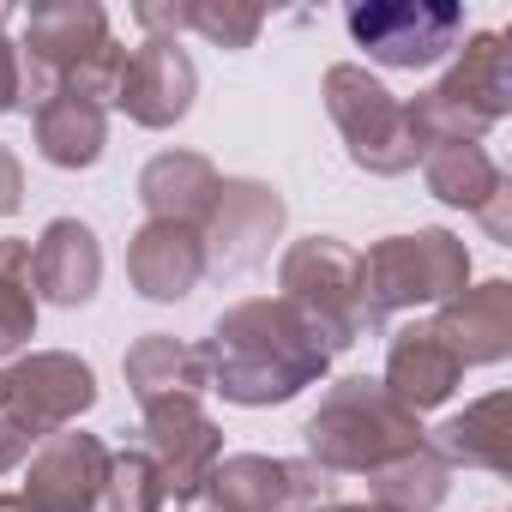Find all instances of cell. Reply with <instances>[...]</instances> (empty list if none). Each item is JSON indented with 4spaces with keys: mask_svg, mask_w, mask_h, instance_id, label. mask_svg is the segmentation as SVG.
Returning a JSON list of instances; mask_svg holds the SVG:
<instances>
[{
    "mask_svg": "<svg viewBox=\"0 0 512 512\" xmlns=\"http://www.w3.org/2000/svg\"><path fill=\"white\" fill-rule=\"evenodd\" d=\"M103 506H109V512H163V506H169L163 470H157V458H151L145 446H121V452H109Z\"/></svg>",
    "mask_w": 512,
    "mask_h": 512,
    "instance_id": "cell-25",
    "label": "cell"
},
{
    "mask_svg": "<svg viewBox=\"0 0 512 512\" xmlns=\"http://www.w3.org/2000/svg\"><path fill=\"white\" fill-rule=\"evenodd\" d=\"M121 374H127V392H133L139 404L211 392V386H205V356H199V344H181V338H169V332H145V338L121 356Z\"/></svg>",
    "mask_w": 512,
    "mask_h": 512,
    "instance_id": "cell-20",
    "label": "cell"
},
{
    "mask_svg": "<svg viewBox=\"0 0 512 512\" xmlns=\"http://www.w3.org/2000/svg\"><path fill=\"white\" fill-rule=\"evenodd\" d=\"M422 181L440 205L476 211V223L494 241H512V181L482 145H440L422 157Z\"/></svg>",
    "mask_w": 512,
    "mask_h": 512,
    "instance_id": "cell-14",
    "label": "cell"
},
{
    "mask_svg": "<svg viewBox=\"0 0 512 512\" xmlns=\"http://www.w3.org/2000/svg\"><path fill=\"white\" fill-rule=\"evenodd\" d=\"M127 278L145 302H187L205 284V241L187 223H139L127 241Z\"/></svg>",
    "mask_w": 512,
    "mask_h": 512,
    "instance_id": "cell-16",
    "label": "cell"
},
{
    "mask_svg": "<svg viewBox=\"0 0 512 512\" xmlns=\"http://www.w3.org/2000/svg\"><path fill=\"white\" fill-rule=\"evenodd\" d=\"M145 410V452L157 458L163 470V488L169 500H199L217 458H223V428L205 416L199 398H157V404H139Z\"/></svg>",
    "mask_w": 512,
    "mask_h": 512,
    "instance_id": "cell-12",
    "label": "cell"
},
{
    "mask_svg": "<svg viewBox=\"0 0 512 512\" xmlns=\"http://www.w3.org/2000/svg\"><path fill=\"white\" fill-rule=\"evenodd\" d=\"M187 31H199L217 49H253L266 31V13L253 0H187Z\"/></svg>",
    "mask_w": 512,
    "mask_h": 512,
    "instance_id": "cell-26",
    "label": "cell"
},
{
    "mask_svg": "<svg viewBox=\"0 0 512 512\" xmlns=\"http://www.w3.org/2000/svg\"><path fill=\"white\" fill-rule=\"evenodd\" d=\"M338 476H326L314 458H266V452H229L217 458L205 500L211 512H320L332 500Z\"/></svg>",
    "mask_w": 512,
    "mask_h": 512,
    "instance_id": "cell-9",
    "label": "cell"
},
{
    "mask_svg": "<svg viewBox=\"0 0 512 512\" xmlns=\"http://www.w3.org/2000/svg\"><path fill=\"white\" fill-rule=\"evenodd\" d=\"M103 482H109V446L85 428H61L37 440V452L25 458L19 506L25 512H97Z\"/></svg>",
    "mask_w": 512,
    "mask_h": 512,
    "instance_id": "cell-11",
    "label": "cell"
},
{
    "mask_svg": "<svg viewBox=\"0 0 512 512\" xmlns=\"http://www.w3.org/2000/svg\"><path fill=\"white\" fill-rule=\"evenodd\" d=\"M37 338V284H31V241H0V356H19Z\"/></svg>",
    "mask_w": 512,
    "mask_h": 512,
    "instance_id": "cell-24",
    "label": "cell"
},
{
    "mask_svg": "<svg viewBox=\"0 0 512 512\" xmlns=\"http://www.w3.org/2000/svg\"><path fill=\"white\" fill-rule=\"evenodd\" d=\"M31 133H37V151L43 163L55 169H91L109 145V109L73 97V91H55L37 115H31Z\"/></svg>",
    "mask_w": 512,
    "mask_h": 512,
    "instance_id": "cell-21",
    "label": "cell"
},
{
    "mask_svg": "<svg viewBox=\"0 0 512 512\" xmlns=\"http://www.w3.org/2000/svg\"><path fill=\"white\" fill-rule=\"evenodd\" d=\"M446 494H452V464L434 446H416L368 476V500L386 512H440Z\"/></svg>",
    "mask_w": 512,
    "mask_h": 512,
    "instance_id": "cell-23",
    "label": "cell"
},
{
    "mask_svg": "<svg viewBox=\"0 0 512 512\" xmlns=\"http://www.w3.org/2000/svg\"><path fill=\"white\" fill-rule=\"evenodd\" d=\"M506 434H512V428H506V392H488V398L464 404L458 416H446V422L428 434V446H434L446 464L500 476V470H506Z\"/></svg>",
    "mask_w": 512,
    "mask_h": 512,
    "instance_id": "cell-22",
    "label": "cell"
},
{
    "mask_svg": "<svg viewBox=\"0 0 512 512\" xmlns=\"http://www.w3.org/2000/svg\"><path fill=\"white\" fill-rule=\"evenodd\" d=\"M320 512H386V506H374V500H326Z\"/></svg>",
    "mask_w": 512,
    "mask_h": 512,
    "instance_id": "cell-30",
    "label": "cell"
},
{
    "mask_svg": "<svg viewBox=\"0 0 512 512\" xmlns=\"http://www.w3.org/2000/svg\"><path fill=\"white\" fill-rule=\"evenodd\" d=\"M217 187H223V175L199 151H157L139 169V205H145L151 223H187V229H199L211 217Z\"/></svg>",
    "mask_w": 512,
    "mask_h": 512,
    "instance_id": "cell-19",
    "label": "cell"
},
{
    "mask_svg": "<svg viewBox=\"0 0 512 512\" xmlns=\"http://www.w3.org/2000/svg\"><path fill=\"white\" fill-rule=\"evenodd\" d=\"M199 356H205V386L241 410L290 404L296 392L320 386L332 368V350L284 296H247L223 308Z\"/></svg>",
    "mask_w": 512,
    "mask_h": 512,
    "instance_id": "cell-1",
    "label": "cell"
},
{
    "mask_svg": "<svg viewBox=\"0 0 512 512\" xmlns=\"http://www.w3.org/2000/svg\"><path fill=\"white\" fill-rule=\"evenodd\" d=\"M434 332L458 350L464 368H488L512 356V284L488 278V284H464L452 302L434 308Z\"/></svg>",
    "mask_w": 512,
    "mask_h": 512,
    "instance_id": "cell-18",
    "label": "cell"
},
{
    "mask_svg": "<svg viewBox=\"0 0 512 512\" xmlns=\"http://www.w3.org/2000/svg\"><path fill=\"white\" fill-rule=\"evenodd\" d=\"M13 25V7H0V115L19 109V43L7 37Z\"/></svg>",
    "mask_w": 512,
    "mask_h": 512,
    "instance_id": "cell-27",
    "label": "cell"
},
{
    "mask_svg": "<svg viewBox=\"0 0 512 512\" xmlns=\"http://www.w3.org/2000/svg\"><path fill=\"white\" fill-rule=\"evenodd\" d=\"M0 410H7V368H0Z\"/></svg>",
    "mask_w": 512,
    "mask_h": 512,
    "instance_id": "cell-32",
    "label": "cell"
},
{
    "mask_svg": "<svg viewBox=\"0 0 512 512\" xmlns=\"http://www.w3.org/2000/svg\"><path fill=\"white\" fill-rule=\"evenodd\" d=\"M284 193L266 187V181H247V175H223L217 199H211V217L199 223V241H205V278H241L253 266H266L272 241L284 235Z\"/></svg>",
    "mask_w": 512,
    "mask_h": 512,
    "instance_id": "cell-8",
    "label": "cell"
},
{
    "mask_svg": "<svg viewBox=\"0 0 512 512\" xmlns=\"http://www.w3.org/2000/svg\"><path fill=\"white\" fill-rule=\"evenodd\" d=\"M91 404H97V374H91L85 356H73V350H31V356H19L7 368V410L0 416H13L37 440H49V434L73 428Z\"/></svg>",
    "mask_w": 512,
    "mask_h": 512,
    "instance_id": "cell-10",
    "label": "cell"
},
{
    "mask_svg": "<svg viewBox=\"0 0 512 512\" xmlns=\"http://www.w3.org/2000/svg\"><path fill=\"white\" fill-rule=\"evenodd\" d=\"M326 115L344 133V151H350L356 169H368V175H410L422 163V151L410 139V121H404V97H392L368 67L338 61L326 73Z\"/></svg>",
    "mask_w": 512,
    "mask_h": 512,
    "instance_id": "cell-6",
    "label": "cell"
},
{
    "mask_svg": "<svg viewBox=\"0 0 512 512\" xmlns=\"http://www.w3.org/2000/svg\"><path fill=\"white\" fill-rule=\"evenodd\" d=\"M0 512H25V506H19V494H0Z\"/></svg>",
    "mask_w": 512,
    "mask_h": 512,
    "instance_id": "cell-31",
    "label": "cell"
},
{
    "mask_svg": "<svg viewBox=\"0 0 512 512\" xmlns=\"http://www.w3.org/2000/svg\"><path fill=\"white\" fill-rule=\"evenodd\" d=\"M302 440H308V458H314L326 476H374V470H386L392 458L428 446V428H422V416H410L380 380L350 374V380L326 386V398H320L314 416L302 422Z\"/></svg>",
    "mask_w": 512,
    "mask_h": 512,
    "instance_id": "cell-2",
    "label": "cell"
},
{
    "mask_svg": "<svg viewBox=\"0 0 512 512\" xmlns=\"http://www.w3.org/2000/svg\"><path fill=\"white\" fill-rule=\"evenodd\" d=\"M25 205V169H19V157L0 145V217H13Z\"/></svg>",
    "mask_w": 512,
    "mask_h": 512,
    "instance_id": "cell-29",
    "label": "cell"
},
{
    "mask_svg": "<svg viewBox=\"0 0 512 512\" xmlns=\"http://www.w3.org/2000/svg\"><path fill=\"white\" fill-rule=\"evenodd\" d=\"M368 278V332L386 326L392 314L440 308L470 284V247L452 229H416V235H386L362 253Z\"/></svg>",
    "mask_w": 512,
    "mask_h": 512,
    "instance_id": "cell-5",
    "label": "cell"
},
{
    "mask_svg": "<svg viewBox=\"0 0 512 512\" xmlns=\"http://www.w3.org/2000/svg\"><path fill=\"white\" fill-rule=\"evenodd\" d=\"M31 284H37V302H55V308H85L103 284V241L91 223L79 217H55L43 223L37 247H31Z\"/></svg>",
    "mask_w": 512,
    "mask_h": 512,
    "instance_id": "cell-17",
    "label": "cell"
},
{
    "mask_svg": "<svg viewBox=\"0 0 512 512\" xmlns=\"http://www.w3.org/2000/svg\"><path fill=\"white\" fill-rule=\"evenodd\" d=\"M458 380H464V362H458V350L434 332V320H410V326H398V332H392L380 386H386L410 416H422V410L446 404V398L458 392Z\"/></svg>",
    "mask_w": 512,
    "mask_h": 512,
    "instance_id": "cell-15",
    "label": "cell"
},
{
    "mask_svg": "<svg viewBox=\"0 0 512 512\" xmlns=\"http://www.w3.org/2000/svg\"><path fill=\"white\" fill-rule=\"evenodd\" d=\"M278 290L320 332V344L332 356L368 338V278H362V253L350 241H338V235L290 241L278 260Z\"/></svg>",
    "mask_w": 512,
    "mask_h": 512,
    "instance_id": "cell-4",
    "label": "cell"
},
{
    "mask_svg": "<svg viewBox=\"0 0 512 512\" xmlns=\"http://www.w3.org/2000/svg\"><path fill=\"white\" fill-rule=\"evenodd\" d=\"M506 115H512V49H506L500 31L464 37L452 73L404 103L410 139H416L422 157L440 151V145H482L488 127L506 121Z\"/></svg>",
    "mask_w": 512,
    "mask_h": 512,
    "instance_id": "cell-3",
    "label": "cell"
},
{
    "mask_svg": "<svg viewBox=\"0 0 512 512\" xmlns=\"http://www.w3.org/2000/svg\"><path fill=\"white\" fill-rule=\"evenodd\" d=\"M344 25H350V43L368 49V61L392 73H422L458 49L464 7H452V0H356Z\"/></svg>",
    "mask_w": 512,
    "mask_h": 512,
    "instance_id": "cell-7",
    "label": "cell"
},
{
    "mask_svg": "<svg viewBox=\"0 0 512 512\" xmlns=\"http://www.w3.org/2000/svg\"><path fill=\"white\" fill-rule=\"evenodd\" d=\"M31 452H37V434H31L25 422H13V416H0V476L19 470Z\"/></svg>",
    "mask_w": 512,
    "mask_h": 512,
    "instance_id": "cell-28",
    "label": "cell"
},
{
    "mask_svg": "<svg viewBox=\"0 0 512 512\" xmlns=\"http://www.w3.org/2000/svg\"><path fill=\"white\" fill-rule=\"evenodd\" d=\"M205 512H211V506H205Z\"/></svg>",
    "mask_w": 512,
    "mask_h": 512,
    "instance_id": "cell-33",
    "label": "cell"
},
{
    "mask_svg": "<svg viewBox=\"0 0 512 512\" xmlns=\"http://www.w3.org/2000/svg\"><path fill=\"white\" fill-rule=\"evenodd\" d=\"M193 97H199V73H193V61H187L181 43H169V37H145L139 49H127L121 85H115V109H121L127 121L163 133V127L187 121Z\"/></svg>",
    "mask_w": 512,
    "mask_h": 512,
    "instance_id": "cell-13",
    "label": "cell"
}]
</instances>
